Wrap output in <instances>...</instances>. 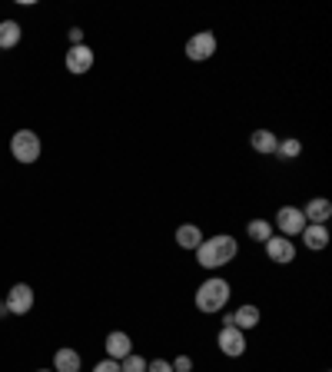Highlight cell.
<instances>
[{
  "label": "cell",
  "instance_id": "9a60e30c",
  "mask_svg": "<svg viewBox=\"0 0 332 372\" xmlns=\"http://www.w3.org/2000/svg\"><path fill=\"white\" fill-rule=\"evenodd\" d=\"M54 372H80V353H76V349H57V356H54Z\"/></svg>",
  "mask_w": 332,
  "mask_h": 372
},
{
  "label": "cell",
  "instance_id": "cb8c5ba5",
  "mask_svg": "<svg viewBox=\"0 0 332 372\" xmlns=\"http://www.w3.org/2000/svg\"><path fill=\"white\" fill-rule=\"evenodd\" d=\"M80 44H84V30L70 27V47H80Z\"/></svg>",
  "mask_w": 332,
  "mask_h": 372
},
{
  "label": "cell",
  "instance_id": "e0dca14e",
  "mask_svg": "<svg viewBox=\"0 0 332 372\" xmlns=\"http://www.w3.org/2000/svg\"><path fill=\"white\" fill-rule=\"evenodd\" d=\"M276 144H279V140H276L273 130H256V134L249 136V146L256 153H276Z\"/></svg>",
  "mask_w": 332,
  "mask_h": 372
},
{
  "label": "cell",
  "instance_id": "44dd1931",
  "mask_svg": "<svg viewBox=\"0 0 332 372\" xmlns=\"http://www.w3.org/2000/svg\"><path fill=\"white\" fill-rule=\"evenodd\" d=\"M170 366H173V372H193V359H190V356H176Z\"/></svg>",
  "mask_w": 332,
  "mask_h": 372
},
{
  "label": "cell",
  "instance_id": "7a4b0ae2",
  "mask_svg": "<svg viewBox=\"0 0 332 372\" xmlns=\"http://www.w3.org/2000/svg\"><path fill=\"white\" fill-rule=\"evenodd\" d=\"M229 296H233V286H229L226 279H223V276H209L206 283H199V286H196L193 303H196L199 313L213 316V313H219V309L229 303Z\"/></svg>",
  "mask_w": 332,
  "mask_h": 372
},
{
  "label": "cell",
  "instance_id": "7c38bea8",
  "mask_svg": "<svg viewBox=\"0 0 332 372\" xmlns=\"http://www.w3.org/2000/svg\"><path fill=\"white\" fill-rule=\"evenodd\" d=\"M259 319H263V313H259V306H253V303H243L236 309V313L229 316V326H236V329H256L259 326Z\"/></svg>",
  "mask_w": 332,
  "mask_h": 372
},
{
  "label": "cell",
  "instance_id": "2e32d148",
  "mask_svg": "<svg viewBox=\"0 0 332 372\" xmlns=\"http://www.w3.org/2000/svg\"><path fill=\"white\" fill-rule=\"evenodd\" d=\"M20 37H24V30H20L17 20H4V24H0V50L17 47Z\"/></svg>",
  "mask_w": 332,
  "mask_h": 372
},
{
  "label": "cell",
  "instance_id": "ffe728a7",
  "mask_svg": "<svg viewBox=\"0 0 332 372\" xmlns=\"http://www.w3.org/2000/svg\"><path fill=\"white\" fill-rule=\"evenodd\" d=\"M120 372H146V359L136 353H130L126 359H120Z\"/></svg>",
  "mask_w": 332,
  "mask_h": 372
},
{
  "label": "cell",
  "instance_id": "603a6c76",
  "mask_svg": "<svg viewBox=\"0 0 332 372\" xmlns=\"http://www.w3.org/2000/svg\"><path fill=\"white\" fill-rule=\"evenodd\" d=\"M94 372H120V363L116 359H104V363H96Z\"/></svg>",
  "mask_w": 332,
  "mask_h": 372
},
{
  "label": "cell",
  "instance_id": "6da1fadb",
  "mask_svg": "<svg viewBox=\"0 0 332 372\" xmlns=\"http://www.w3.org/2000/svg\"><path fill=\"white\" fill-rule=\"evenodd\" d=\"M239 256V243L229 233H216V236L203 239L196 246V266L203 269H223Z\"/></svg>",
  "mask_w": 332,
  "mask_h": 372
},
{
  "label": "cell",
  "instance_id": "5bb4252c",
  "mask_svg": "<svg viewBox=\"0 0 332 372\" xmlns=\"http://www.w3.org/2000/svg\"><path fill=\"white\" fill-rule=\"evenodd\" d=\"M299 236H303V246L313 249V253H319V249L329 246V229L326 226H309V223H306V229L299 233Z\"/></svg>",
  "mask_w": 332,
  "mask_h": 372
},
{
  "label": "cell",
  "instance_id": "9c48e42d",
  "mask_svg": "<svg viewBox=\"0 0 332 372\" xmlns=\"http://www.w3.org/2000/svg\"><path fill=\"white\" fill-rule=\"evenodd\" d=\"M303 216L309 226H326V223L332 220V203L326 200V196H316V200H309L303 206Z\"/></svg>",
  "mask_w": 332,
  "mask_h": 372
},
{
  "label": "cell",
  "instance_id": "ba28073f",
  "mask_svg": "<svg viewBox=\"0 0 332 372\" xmlns=\"http://www.w3.org/2000/svg\"><path fill=\"white\" fill-rule=\"evenodd\" d=\"M7 313H14V316H27L30 309H34V289L27 286V283H17V286H10V293H7Z\"/></svg>",
  "mask_w": 332,
  "mask_h": 372
},
{
  "label": "cell",
  "instance_id": "5b68a950",
  "mask_svg": "<svg viewBox=\"0 0 332 372\" xmlns=\"http://www.w3.org/2000/svg\"><path fill=\"white\" fill-rule=\"evenodd\" d=\"M266 246V256H269V263H276V266H289V263H293L296 259V243L289 236H269L263 243Z\"/></svg>",
  "mask_w": 332,
  "mask_h": 372
},
{
  "label": "cell",
  "instance_id": "7402d4cb",
  "mask_svg": "<svg viewBox=\"0 0 332 372\" xmlns=\"http://www.w3.org/2000/svg\"><path fill=\"white\" fill-rule=\"evenodd\" d=\"M146 372H173V366L166 359H153V363H146Z\"/></svg>",
  "mask_w": 332,
  "mask_h": 372
},
{
  "label": "cell",
  "instance_id": "ac0fdd59",
  "mask_svg": "<svg viewBox=\"0 0 332 372\" xmlns=\"http://www.w3.org/2000/svg\"><path fill=\"white\" fill-rule=\"evenodd\" d=\"M299 153H303V140H296V136H286V140L276 144V156L279 160H296Z\"/></svg>",
  "mask_w": 332,
  "mask_h": 372
},
{
  "label": "cell",
  "instance_id": "30bf717a",
  "mask_svg": "<svg viewBox=\"0 0 332 372\" xmlns=\"http://www.w3.org/2000/svg\"><path fill=\"white\" fill-rule=\"evenodd\" d=\"M90 67H94V50L86 47V44L66 50V70L70 74H86Z\"/></svg>",
  "mask_w": 332,
  "mask_h": 372
},
{
  "label": "cell",
  "instance_id": "8fae6325",
  "mask_svg": "<svg viewBox=\"0 0 332 372\" xmlns=\"http://www.w3.org/2000/svg\"><path fill=\"white\" fill-rule=\"evenodd\" d=\"M133 353V339L124 333V329H116V333L106 336V359H126V356Z\"/></svg>",
  "mask_w": 332,
  "mask_h": 372
},
{
  "label": "cell",
  "instance_id": "8992f818",
  "mask_svg": "<svg viewBox=\"0 0 332 372\" xmlns=\"http://www.w3.org/2000/svg\"><path fill=\"white\" fill-rule=\"evenodd\" d=\"M213 54H216V37H213L209 30H199V34H193V37L186 40V57H190L193 64L213 60Z\"/></svg>",
  "mask_w": 332,
  "mask_h": 372
},
{
  "label": "cell",
  "instance_id": "3957f363",
  "mask_svg": "<svg viewBox=\"0 0 332 372\" xmlns=\"http://www.w3.org/2000/svg\"><path fill=\"white\" fill-rule=\"evenodd\" d=\"M10 153H14V160L30 166V163L40 160V136L34 130H17V134L10 136Z\"/></svg>",
  "mask_w": 332,
  "mask_h": 372
},
{
  "label": "cell",
  "instance_id": "d4e9b609",
  "mask_svg": "<svg viewBox=\"0 0 332 372\" xmlns=\"http://www.w3.org/2000/svg\"><path fill=\"white\" fill-rule=\"evenodd\" d=\"M37 372H54V369H37Z\"/></svg>",
  "mask_w": 332,
  "mask_h": 372
},
{
  "label": "cell",
  "instance_id": "d6986e66",
  "mask_svg": "<svg viewBox=\"0 0 332 372\" xmlns=\"http://www.w3.org/2000/svg\"><path fill=\"white\" fill-rule=\"evenodd\" d=\"M246 233H249V239L266 243V239L273 236V223H269V220H249L246 223Z\"/></svg>",
  "mask_w": 332,
  "mask_h": 372
},
{
  "label": "cell",
  "instance_id": "4fadbf2b",
  "mask_svg": "<svg viewBox=\"0 0 332 372\" xmlns=\"http://www.w3.org/2000/svg\"><path fill=\"white\" fill-rule=\"evenodd\" d=\"M203 229L196 226V223H183L180 229H176V246L180 249H190V253H196V246L203 243Z\"/></svg>",
  "mask_w": 332,
  "mask_h": 372
},
{
  "label": "cell",
  "instance_id": "52a82bcc",
  "mask_svg": "<svg viewBox=\"0 0 332 372\" xmlns=\"http://www.w3.org/2000/svg\"><path fill=\"white\" fill-rule=\"evenodd\" d=\"M276 226H279V236H299V233H303L306 229V216H303V210H299V206H289V203H286L283 210L276 213Z\"/></svg>",
  "mask_w": 332,
  "mask_h": 372
},
{
  "label": "cell",
  "instance_id": "277c9868",
  "mask_svg": "<svg viewBox=\"0 0 332 372\" xmlns=\"http://www.w3.org/2000/svg\"><path fill=\"white\" fill-rule=\"evenodd\" d=\"M216 346H219V353L223 356L239 359V356L246 353V333L236 329V326H223V329L216 333Z\"/></svg>",
  "mask_w": 332,
  "mask_h": 372
}]
</instances>
